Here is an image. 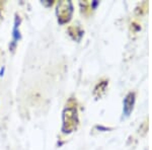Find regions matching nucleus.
Here are the masks:
<instances>
[{
    "instance_id": "f257e3e1",
    "label": "nucleus",
    "mask_w": 152,
    "mask_h": 150,
    "mask_svg": "<svg viewBox=\"0 0 152 150\" xmlns=\"http://www.w3.org/2000/svg\"><path fill=\"white\" fill-rule=\"evenodd\" d=\"M134 102H135V94L133 92H130L124 100V114L126 116H129L131 110H133Z\"/></svg>"
},
{
    "instance_id": "f03ea898",
    "label": "nucleus",
    "mask_w": 152,
    "mask_h": 150,
    "mask_svg": "<svg viewBox=\"0 0 152 150\" xmlns=\"http://www.w3.org/2000/svg\"><path fill=\"white\" fill-rule=\"evenodd\" d=\"M18 28H19V18H15V21H14V28H13V31H12V45L10 48L13 49L15 47V44L18 43V41L19 40L20 38V35H19V31H18Z\"/></svg>"
}]
</instances>
